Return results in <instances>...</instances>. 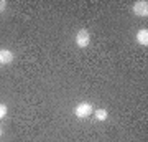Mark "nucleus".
I'll return each mask as SVG.
<instances>
[{
    "instance_id": "nucleus-1",
    "label": "nucleus",
    "mask_w": 148,
    "mask_h": 142,
    "mask_svg": "<svg viewBox=\"0 0 148 142\" xmlns=\"http://www.w3.org/2000/svg\"><path fill=\"white\" fill-rule=\"evenodd\" d=\"M74 43H76V46L77 48H87L90 43V33L89 30H86V28H81L79 32L76 33V37H74Z\"/></svg>"
},
{
    "instance_id": "nucleus-2",
    "label": "nucleus",
    "mask_w": 148,
    "mask_h": 142,
    "mask_svg": "<svg viewBox=\"0 0 148 142\" xmlns=\"http://www.w3.org/2000/svg\"><path fill=\"white\" fill-rule=\"evenodd\" d=\"M92 112H94V109H92L90 103H79L74 107V116L79 117V119H86V117L92 116Z\"/></svg>"
},
{
    "instance_id": "nucleus-3",
    "label": "nucleus",
    "mask_w": 148,
    "mask_h": 142,
    "mask_svg": "<svg viewBox=\"0 0 148 142\" xmlns=\"http://www.w3.org/2000/svg\"><path fill=\"white\" fill-rule=\"evenodd\" d=\"M132 13L137 17H142V18H147L148 17V2L147 0H137L132 5Z\"/></svg>"
},
{
    "instance_id": "nucleus-4",
    "label": "nucleus",
    "mask_w": 148,
    "mask_h": 142,
    "mask_svg": "<svg viewBox=\"0 0 148 142\" xmlns=\"http://www.w3.org/2000/svg\"><path fill=\"white\" fill-rule=\"evenodd\" d=\"M13 60H15L13 51H10L8 48H0V64L7 66V64L13 63Z\"/></svg>"
},
{
    "instance_id": "nucleus-5",
    "label": "nucleus",
    "mask_w": 148,
    "mask_h": 142,
    "mask_svg": "<svg viewBox=\"0 0 148 142\" xmlns=\"http://www.w3.org/2000/svg\"><path fill=\"white\" fill-rule=\"evenodd\" d=\"M135 42H137L140 46H148V30L147 28L138 30L137 35H135Z\"/></svg>"
},
{
    "instance_id": "nucleus-6",
    "label": "nucleus",
    "mask_w": 148,
    "mask_h": 142,
    "mask_svg": "<svg viewBox=\"0 0 148 142\" xmlns=\"http://www.w3.org/2000/svg\"><path fill=\"white\" fill-rule=\"evenodd\" d=\"M94 119L95 121H99V122H104L109 117V111L107 109H104V107H99V109H94Z\"/></svg>"
},
{
    "instance_id": "nucleus-7",
    "label": "nucleus",
    "mask_w": 148,
    "mask_h": 142,
    "mask_svg": "<svg viewBox=\"0 0 148 142\" xmlns=\"http://www.w3.org/2000/svg\"><path fill=\"white\" fill-rule=\"evenodd\" d=\"M7 112H8V109H7V106L0 103V119H3V117L7 116Z\"/></svg>"
},
{
    "instance_id": "nucleus-8",
    "label": "nucleus",
    "mask_w": 148,
    "mask_h": 142,
    "mask_svg": "<svg viewBox=\"0 0 148 142\" xmlns=\"http://www.w3.org/2000/svg\"><path fill=\"white\" fill-rule=\"evenodd\" d=\"M7 10V0H0V13Z\"/></svg>"
},
{
    "instance_id": "nucleus-9",
    "label": "nucleus",
    "mask_w": 148,
    "mask_h": 142,
    "mask_svg": "<svg viewBox=\"0 0 148 142\" xmlns=\"http://www.w3.org/2000/svg\"><path fill=\"white\" fill-rule=\"evenodd\" d=\"M3 136V131H2V127H0V137Z\"/></svg>"
}]
</instances>
